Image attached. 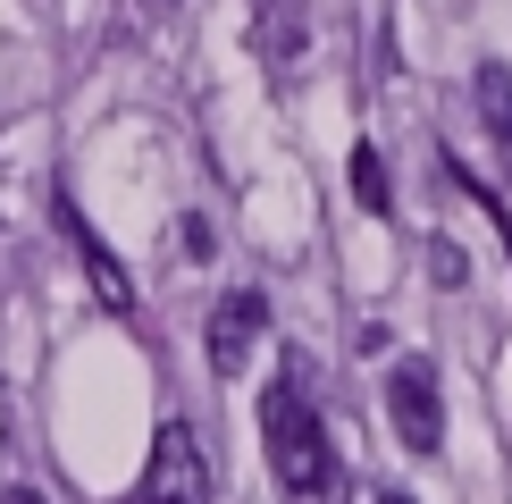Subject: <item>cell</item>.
Listing matches in <instances>:
<instances>
[{"label":"cell","instance_id":"ba28073f","mask_svg":"<svg viewBox=\"0 0 512 504\" xmlns=\"http://www.w3.org/2000/svg\"><path fill=\"white\" fill-rule=\"evenodd\" d=\"M353 202L370 210V219H387V160H378V143L353 152Z\"/></svg>","mask_w":512,"mask_h":504},{"label":"cell","instance_id":"7c38bea8","mask_svg":"<svg viewBox=\"0 0 512 504\" xmlns=\"http://www.w3.org/2000/svg\"><path fill=\"white\" fill-rule=\"evenodd\" d=\"M126 504H152V496H143V488H135V496H126Z\"/></svg>","mask_w":512,"mask_h":504},{"label":"cell","instance_id":"52a82bcc","mask_svg":"<svg viewBox=\"0 0 512 504\" xmlns=\"http://www.w3.org/2000/svg\"><path fill=\"white\" fill-rule=\"evenodd\" d=\"M479 118H487V135H496L504 160H512V68H504V59L479 68Z\"/></svg>","mask_w":512,"mask_h":504},{"label":"cell","instance_id":"9c48e42d","mask_svg":"<svg viewBox=\"0 0 512 504\" xmlns=\"http://www.w3.org/2000/svg\"><path fill=\"white\" fill-rule=\"evenodd\" d=\"M429 261H437V286H462V278H471V261H462V244H437Z\"/></svg>","mask_w":512,"mask_h":504},{"label":"cell","instance_id":"277c9868","mask_svg":"<svg viewBox=\"0 0 512 504\" xmlns=\"http://www.w3.org/2000/svg\"><path fill=\"white\" fill-rule=\"evenodd\" d=\"M51 210H59V227H68V244H76V261H84V278H93V294H101L110 311H135V278H126V261L101 244V227L84 219L76 202H51Z\"/></svg>","mask_w":512,"mask_h":504},{"label":"cell","instance_id":"30bf717a","mask_svg":"<svg viewBox=\"0 0 512 504\" xmlns=\"http://www.w3.org/2000/svg\"><path fill=\"white\" fill-rule=\"evenodd\" d=\"M0 504H51V496H42V488H9V496H0Z\"/></svg>","mask_w":512,"mask_h":504},{"label":"cell","instance_id":"4fadbf2b","mask_svg":"<svg viewBox=\"0 0 512 504\" xmlns=\"http://www.w3.org/2000/svg\"><path fill=\"white\" fill-rule=\"evenodd\" d=\"M160 9H177V0H160Z\"/></svg>","mask_w":512,"mask_h":504},{"label":"cell","instance_id":"7a4b0ae2","mask_svg":"<svg viewBox=\"0 0 512 504\" xmlns=\"http://www.w3.org/2000/svg\"><path fill=\"white\" fill-rule=\"evenodd\" d=\"M387 420L412 454H437L445 446V404H437V370L429 362H395L387 370Z\"/></svg>","mask_w":512,"mask_h":504},{"label":"cell","instance_id":"8992f818","mask_svg":"<svg viewBox=\"0 0 512 504\" xmlns=\"http://www.w3.org/2000/svg\"><path fill=\"white\" fill-rule=\"evenodd\" d=\"M311 42V9L303 0H252V51L269 59V68H294Z\"/></svg>","mask_w":512,"mask_h":504},{"label":"cell","instance_id":"5b68a950","mask_svg":"<svg viewBox=\"0 0 512 504\" xmlns=\"http://www.w3.org/2000/svg\"><path fill=\"white\" fill-rule=\"evenodd\" d=\"M143 496H152V504H210L202 446H194L185 429H168V437H160V454H152V479H143Z\"/></svg>","mask_w":512,"mask_h":504},{"label":"cell","instance_id":"8fae6325","mask_svg":"<svg viewBox=\"0 0 512 504\" xmlns=\"http://www.w3.org/2000/svg\"><path fill=\"white\" fill-rule=\"evenodd\" d=\"M378 504H420V496H403V488H387V496H378Z\"/></svg>","mask_w":512,"mask_h":504},{"label":"cell","instance_id":"3957f363","mask_svg":"<svg viewBox=\"0 0 512 504\" xmlns=\"http://www.w3.org/2000/svg\"><path fill=\"white\" fill-rule=\"evenodd\" d=\"M261 328H269V303H261L252 286L219 294V311H210V370H219V378H244L252 345H261Z\"/></svg>","mask_w":512,"mask_h":504},{"label":"cell","instance_id":"6da1fadb","mask_svg":"<svg viewBox=\"0 0 512 504\" xmlns=\"http://www.w3.org/2000/svg\"><path fill=\"white\" fill-rule=\"evenodd\" d=\"M261 437H269V471L286 496H328L336 488V454H328V429H319V412L303 404V387L294 378H277L261 395Z\"/></svg>","mask_w":512,"mask_h":504}]
</instances>
